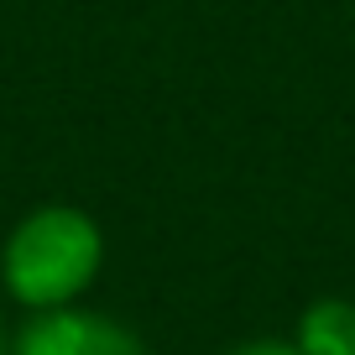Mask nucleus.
Instances as JSON below:
<instances>
[{"instance_id":"2","label":"nucleus","mask_w":355,"mask_h":355,"mask_svg":"<svg viewBox=\"0 0 355 355\" xmlns=\"http://www.w3.org/2000/svg\"><path fill=\"white\" fill-rule=\"evenodd\" d=\"M11 355H146V345L110 313L53 309L32 313L21 324V334L11 340Z\"/></svg>"},{"instance_id":"1","label":"nucleus","mask_w":355,"mask_h":355,"mask_svg":"<svg viewBox=\"0 0 355 355\" xmlns=\"http://www.w3.org/2000/svg\"><path fill=\"white\" fill-rule=\"evenodd\" d=\"M105 261V235L73 204H42V209L21 214L16 230L0 245V282L21 303L26 313H53L73 309L89 293V282L100 277Z\"/></svg>"},{"instance_id":"5","label":"nucleus","mask_w":355,"mask_h":355,"mask_svg":"<svg viewBox=\"0 0 355 355\" xmlns=\"http://www.w3.org/2000/svg\"><path fill=\"white\" fill-rule=\"evenodd\" d=\"M0 355H11V340H6V329H0Z\"/></svg>"},{"instance_id":"3","label":"nucleus","mask_w":355,"mask_h":355,"mask_svg":"<svg viewBox=\"0 0 355 355\" xmlns=\"http://www.w3.org/2000/svg\"><path fill=\"white\" fill-rule=\"evenodd\" d=\"M293 345L303 355H355V303H345V298L309 303Z\"/></svg>"},{"instance_id":"4","label":"nucleus","mask_w":355,"mask_h":355,"mask_svg":"<svg viewBox=\"0 0 355 355\" xmlns=\"http://www.w3.org/2000/svg\"><path fill=\"white\" fill-rule=\"evenodd\" d=\"M230 355H303L293 340H251V345H241V350H230Z\"/></svg>"}]
</instances>
